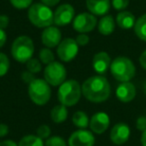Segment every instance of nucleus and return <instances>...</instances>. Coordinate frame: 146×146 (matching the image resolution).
I'll use <instances>...</instances> for the list:
<instances>
[{
	"label": "nucleus",
	"mask_w": 146,
	"mask_h": 146,
	"mask_svg": "<svg viewBox=\"0 0 146 146\" xmlns=\"http://www.w3.org/2000/svg\"><path fill=\"white\" fill-rule=\"evenodd\" d=\"M81 90L84 97L94 103L106 101L111 93L109 82L103 75H94L86 79L82 84Z\"/></svg>",
	"instance_id": "f257e3e1"
},
{
	"label": "nucleus",
	"mask_w": 146,
	"mask_h": 146,
	"mask_svg": "<svg viewBox=\"0 0 146 146\" xmlns=\"http://www.w3.org/2000/svg\"><path fill=\"white\" fill-rule=\"evenodd\" d=\"M28 19L35 27L46 28L54 23V13L47 5L35 3L29 7Z\"/></svg>",
	"instance_id": "f03ea898"
},
{
	"label": "nucleus",
	"mask_w": 146,
	"mask_h": 146,
	"mask_svg": "<svg viewBox=\"0 0 146 146\" xmlns=\"http://www.w3.org/2000/svg\"><path fill=\"white\" fill-rule=\"evenodd\" d=\"M81 86L75 79L64 81L59 86L57 97L60 104L64 106H74L78 103L81 97Z\"/></svg>",
	"instance_id": "7ed1b4c3"
},
{
	"label": "nucleus",
	"mask_w": 146,
	"mask_h": 146,
	"mask_svg": "<svg viewBox=\"0 0 146 146\" xmlns=\"http://www.w3.org/2000/svg\"><path fill=\"white\" fill-rule=\"evenodd\" d=\"M111 74L120 82L130 81L135 76L136 69L133 62L125 56L116 57L110 65Z\"/></svg>",
	"instance_id": "20e7f679"
},
{
	"label": "nucleus",
	"mask_w": 146,
	"mask_h": 146,
	"mask_svg": "<svg viewBox=\"0 0 146 146\" xmlns=\"http://www.w3.org/2000/svg\"><path fill=\"white\" fill-rule=\"evenodd\" d=\"M34 53V44L30 37L19 36L13 41L11 46V54L16 61L26 63L30 60Z\"/></svg>",
	"instance_id": "39448f33"
},
{
	"label": "nucleus",
	"mask_w": 146,
	"mask_h": 146,
	"mask_svg": "<svg viewBox=\"0 0 146 146\" xmlns=\"http://www.w3.org/2000/svg\"><path fill=\"white\" fill-rule=\"evenodd\" d=\"M28 95L33 103L43 106L50 100L51 88L45 79L35 78L28 84Z\"/></svg>",
	"instance_id": "423d86ee"
},
{
	"label": "nucleus",
	"mask_w": 146,
	"mask_h": 146,
	"mask_svg": "<svg viewBox=\"0 0 146 146\" xmlns=\"http://www.w3.org/2000/svg\"><path fill=\"white\" fill-rule=\"evenodd\" d=\"M43 75H44L45 81L49 85L60 86L66 79V68L58 61H53L46 65Z\"/></svg>",
	"instance_id": "0eeeda50"
},
{
	"label": "nucleus",
	"mask_w": 146,
	"mask_h": 146,
	"mask_svg": "<svg viewBox=\"0 0 146 146\" xmlns=\"http://www.w3.org/2000/svg\"><path fill=\"white\" fill-rule=\"evenodd\" d=\"M78 46L75 39L64 38L57 47V55L63 62H70L77 55Z\"/></svg>",
	"instance_id": "6e6552de"
},
{
	"label": "nucleus",
	"mask_w": 146,
	"mask_h": 146,
	"mask_svg": "<svg viewBox=\"0 0 146 146\" xmlns=\"http://www.w3.org/2000/svg\"><path fill=\"white\" fill-rule=\"evenodd\" d=\"M96 24H97V19L95 15L91 13H80L73 19V28L79 33L90 32L95 28Z\"/></svg>",
	"instance_id": "1a4fd4ad"
},
{
	"label": "nucleus",
	"mask_w": 146,
	"mask_h": 146,
	"mask_svg": "<svg viewBox=\"0 0 146 146\" xmlns=\"http://www.w3.org/2000/svg\"><path fill=\"white\" fill-rule=\"evenodd\" d=\"M75 10L70 4H62L54 12V24L56 26H66L74 19Z\"/></svg>",
	"instance_id": "9d476101"
},
{
	"label": "nucleus",
	"mask_w": 146,
	"mask_h": 146,
	"mask_svg": "<svg viewBox=\"0 0 146 146\" xmlns=\"http://www.w3.org/2000/svg\"><path fill=\"white\" fill-rule=\"evenodd\" d=\"M95 138L92 132L85 129H79L73 132L68 139V146H93Z\"/></svg>",
	"instance_id": "9b49d317"
},
{
	"label": "nucleus",
	"mask_w": 146,
	"mask_h": 146,
	"mask_svg": "<svg viewBox=\"0 0 146 146\" xmlns=\"http://www.w3.org/2000/svg\"><path fill=\"white\" fill-rule=\"evenodd\" d=\"M41 40L47 48H53V47L58 46L62 40L61 31L56 26L46 27L41 34Z\"/></svg>",
	"instance_id": "f8f14e48"
},
{
	"label": "nucleus",
	"mask_w": 146,
	"mask_h": 146,
	"mask_svg": "<svg viewBox=\"0 0 146 146\" xmlns=\"http://www.w3.org/2000/svg\"><path fill=\"white\" fill-rule=\"evenodd\" d=\"M130 136V128L127 124L120 122L112 127L110 132V139L116 145L124 144Z\"/></svg>",
	"instance_id": "ddd939ff"
},
{
	"label": "nucleus",
	"mask_w": 146,
	"mask_h": 146,
	"mask_svg": "<svg viewBox=\"0 0 146 146\" xmlns=\"http://www.w3.org/2000/svg\"><path fill=\"white\" fill-rule=\"evenodd\" d=\"M110 119L105 112H97L91 117L89 122L90 129L96 134H102L109 127Z\"/></svg>",
	"instance_id": "4468645a"
},
{
	"label": "nucleus",
	"mask_w": 146,
	"mask_h": 146,
	"mask_svg": "<svg viewBox=\"0 0 146 146\" xmlns=\"http://www.w3.org/2000/svg\"><path fill=\"white\" fill-rule=\"evenodd\" d=\"M111 65V59L107 52H101L96 53L93 56V60H92V66L96 73H98V75H103L104 73L110 68Z\"/></svg>",
	"instance_id": "2eb2a0df"
},
{
	"label": "nucleus",
	"mask_w": 146,
	"mask_h": 146,
	"mask_svg": "<svg viewBox=\"0 0 146 146\" xmlns=\"http://www.w3.org/2000/svg\"><path fill=\"white\" fill-rule=\"evenodd\" d=\"M136 89L133 83L127 82H121L116 89V97L121 102H130L135 98Z\"/></svg>",
	"instance_id": "dca6fc26"
},
{
	"label": "nucleus",
	"mask_w": 146,
	"mask_h": 146,
	"mask_svg": "<svg viewBox=\"0 0 146 146\" xmlns=\"http://www.w3.org/2000/svg\"><path fill=\"white\" fill-rule=\"evenodd\" d=\"M110 0H86V7L89 12L97 16H103L109 11Z\"/></svg>",
	"instance_id": "f3484780"
},
{
	"label": "nucleus",
	"mask_w": 146,
	"mask_h": 146,
	"mask_svg": "<svg viewBox=\"0 0 146 146\" xmlns=\"http://www.w3.org/2000/svg\"><path fill=\"white\" fill-rule=\"evenodd\" d=\"M135 16L129 11H120L116 16V23L122 29H130L135 25Z\"/></svg>",
	"instance_id": "a211bd4d"
},
{
	"label": "nucleus",
	"mask_w": 146,
	"mask_h": 146,
	"mask_svg": "<svg viewBox=\"0 0 146 146\" xmlns=\"http://www.w3.org/2000/svg\"><path fill=\"white\" fill-rule=\"evenodd\" d=\"M115 29V21L111 15H105L99 20L98 23V31L104 36L112 34Z\"/></svg>",
	"instance_id": "6ab92c4d"
},
{
	"label": "nucleus",
	"mask_w": 146,
	"mask_h": 146,
	"mask_svg": "<svg viewBox=\"0 0 146 146\" xmlns=\"http://www.w3.org/2000/svg\"><path fill=\"white\" fill-rule=\"evenodd\" d=\"M50 116L54 123H63L68 117V111H67L66 106L62 104L54 106L50 112Z\"/></svg>",
	"instance_id": "aec40b11"
},
{
	"label": "nucleus",
	"mask_w": 146,
	"mask_h": 146,
	"mask_svg": "<svg viewBox=\"0 0 146 146\" xmlns=\"http://www.w3.org/2000/svg\"><path fill=\"white\" fill-rule=\"evenodd\" d=\"M72 122L79 129H85L89 126L90 120L88 118V115L84 111H77L73 114Z\"/></svg>",
	"instance_id": "412c9836"
},
{
	"label": "nucleus",
	"mask_w": 146,
	"mask_h": 146,
	"mask_svg": "<svg viewBox=\"0 0 146 146\" xmlns=\"http://www.w3.org/2000/svg\"><path fill=\"white\" fill-rule=\"evenodd\" d=\"M134 32L139 39L146 41V14H143L136 20L134 25Z\"/></svg>",
	"instance_id": "4be33fe9"
},
{
	"label": "nucleus",
	"mask_w": 146,
	"mask_h": 146,
	"mask_svg": "<svg viewBox=\"0 0 146 146\" xmlns=\"http://www.w3.org/2000/svg\"><path fill=\"white\" fill-rule=\"evenodd\" d=\"M18 146H44L43 140L37 135H25L20 139Z\"/></svg>",
	"instance_id": "5701e85b"
},
{
	"label": "nucleus",
	"mask_w": 146,
	"mask_h": 146,
	"mask_svg": "<svg viewBox=\"0 0 146 146\" xmlns=\"http://www.w3.org/2000/svg\"><path fill=\"white\" fill-rule=\"evenodd\" d=\"M39 59H40V61L43 64L47 65L54 61V54L47 47L46 48H42L40 50V52H39Z\"/></svg>",
	"instance_id": "b1692460"
},
{
	"label": "nucleus",
	"mask_w": 146,
	"mask_h": 146,
	"mask_svg": "<svg viewBox=\"0 0 146 146\" xmlns=\"http://www.w3.org/2000/svg\"><path fill=\"white\" fill-rule=\"evenodd\" d=\"M9 66H10V61L8 57L4 53L0 52V77L6 75V73L9 70Z\"/></svg>",
	"instance_id": "393cba45"
},
{
	"label": "nucleus",
	"mask_w": 146,
	"mask_h": 146,
	"mask_svg": "<svg viewBox=\"0 0 146 146\" xmlns=\"http://www.w3.org/2000/svg\"><path fill=\"white\" fill-rule=\"evenodd\" d=\"M26 67L27 70L30 71L31 73H38L41 70V63L39 62L38 59L36 58H31L30 60H28L26 62Z\"/></svg>",
	"instance_id": "a878e982"
},
{
	"label": "nucleus",
	"mask_w": 146,
	"mask_h": 146,
	"mask_svg": "<svg viewBox=\"0 0 146 146\" xmlns=\"http://www.w3.org/2000/svg\"><path fill=\"white\" fill-rule=\"evenodd\" d=\"M45 146H67L66 142L64 141L62 137L60 136H51L47 138L45 142Z\"/></svg>",
	"instance_id": "bb28decb"
},
{
	"label": "nucleus",
	"mask_w": 146,
	"mask_h": 146,
	"mask_svg": "<svg viewBox=\"0 0 146 146\" xmlns=\"http://www.w3.org/2000/svg\"><path fill=\"white\" fill-rule=\"evenodd\" d=\"M33 0H10V3L16 9H26L31 6Z\"/></svg>",
	"instance_id": "cd10ccee"
},
{
	"label": "nucleus",
	"mask_w": 146,
	"mask_h": 146,
	"mask_svg": "<svg viewBox=\"0 0 146 146\" xmlns=\"http://www.w3.org/2000/svg\"><path fill=\"white\" fill-rule=\"evenodd\" d=\"M50 134H51V130L48 125H41L36 130V135L39 138H41L42 140L49 138L50 137Z\"/></svg>",
	"instance_id": "c85d7f7f"
},
{
	"label": "nucleus",
	"mask_w": 146,
	"mask_h": 146,
	"mask_svg": "<svg viewBox=\"0 0 146 146\" xmlns=\"http://www.w3.org/2000/svg\"><path fill=\"white\" fill-rule=\"evenodd\" d=\"M111 4L117 11H123L129 5V0H112Z\"/></svg>",
	"instance_id": "c756f323"
},
{
	"label": "nucleus",
	"mask_w": 146,
	"mask_h": 146,
	"mask_svg": "<svg viewBox=\"0 0 146 146\" xmlns=\"http://www.w3.org/2000/svg\"><path fill=\"white\" fill-rule=\"evenodd\" d=\"M75 40L79 46H85V45L88 44V42H89V37H88V35L85 34V33H80V34H78L77 36H76Z\"/></svg>",
	"instance_id": "7c9ffc66"
},
{
	"label": "nucleus",
	"mask_w": 146,
	"mask_h": 146,
	"mask_svg": "<svg viewBox=\"0 0 146 146\" xmlns=\"http://www.w3.org/2000/svg\"><path fill=\"white\" fill-rule=\"evenodd\" d=\"M21 79L25 82V83L29 84L35 79V76H34V73H31L30 71H24V72L21 73Z\"/></svg>",
	"instance_id": "2f4dec72"
},
{
	"label": "nucleus",
	"mask_w": 146,
	"mask_h": 146,
	"mask_svg": "<svg viewBox=\"0 0 146 146\" xmlns=\"http://www.w3.org/2000/svg\"><path fill=\"white\" fill-rule=\"evenodd\" d=\"M136 128H137L139 131L143 132L144 130H146V117L145 116H140L137 118V121H136Z\"/></svg>",
	"instance_id": "473e14b6"
},
{
	"label": "nucleus",
	"mask_w": 146,
	"mask_h": 146,
	"mask_svg": "<svg viewBox=\"0 0 146 146\" xmlns=\"http://www.w3.org/2000/svg\"><path fill=\"white\" fill-rule=\"evenodd\" d=\"M8 24H9V17L5 14L0 15V29L4 30L5 28H7Z\"/></svg>",
	"instance_id": "72a5a7b5"
},
{
	"label": "nucleus",
	"mask_w": 146,
	"mask_h": 146,
	"mask_svg": "<svg viewBox=\"0 0 146 146\" xmlns=\"http://www.w3.org/2000/svg\"><path fill=\"white\" fill-rule=\"evenodd\" d=\"M9 133V127L6 124L0 123V138L4 137Z\"/></svg>",
	"instance_id": "f704fd0d"
},
{
	"label": "nucleus",
	"mask_w": 146,
	"mask_h": 146,
	"mask_svg": "<svg viewBox=\"0 0 146 146\" xmlns=\"http://www.w3.org/2000/svg\"><path fill=\"white\" fill-rule=\"evenodd\" d=\"M6 39H7V36H6L5 31L3 30V29H0V48L5 44Z\"/></svg>",
	"instance_id": "c9c22d12"
},
{
	"label": "nucleus",
	"mask_w": 146,
	"mask_h": 146,
	"mask_svg": "<svg viewBox=\"0 0 146 146\" xmlns=\"http://www.w3.org/2000/svg\"><path fill=\"white\" fill-rule=\"evenodd\" d=\"M40 1H41V3H43V4L47 5V6H49V7H52V6H55V5L58 4L60 0H40Z\"/></svg>",
	"instance_id": "e433bc0d"
},
{
	"label": "nucleus",
	"mask_w": 146,
	"mask_h": 146,
	"mask_svg": "<svg viewBox=\"0 0 146 146\" xmlns=\"http://www.w3.org/2000/svg\"><path fill=\"white\" fill-rule=\"evenodd\" d=\"M139 62H140V65L142 66V68H144L146 70V50L143 51L142 54L140 55Z\"/></svg>",
	"instance_id": "4c0bfd02"
},
{
	"label": "nucleus",
	"mask_w": 146,
	"mask_h": 146,
	"mask_svg": "<svg viewBox=\"0 0 146 146\" xmlns=\"http://www.w3.org/2000/svg\"><path fill=\"white\" fill-rule=\"evenodd\" d=\"M0 146H18V144H16L12 140H4L0 142Z\"/></svg>",
	"instance_id": "58836bf2"
},
{
	"label": "nucleus",
	"mask_w": 146,
	"mask_h": 146,
	"mask_svg": "<svg viewBox=\"0 0 146 146\" xmlns=\"http://www.w3.org/2000/svg\"><path fill=\"white\" fill-rule=\"evenodd\" d=\"M141 144L142 146H146V130H144L142 132V135H141Z\"/></svg>",
	"instance_id": "ea45409f"
},
{
	"label": "nucleus",
	"mask_w": 146,
	"mask_h": 146,
	"mask_svg": "<svg viewBox=\"0 0 146 146\" xmlns=\"http://www.w3.org/2000/svg\"><path fill=\"white\" fill-rule=\"evenodd\" d=\"M143 91H144V93L146 94V81H145V83H144V85H143Z\"/></svg>",
	"instance_id": "a19ab883"
}]
</instances>
